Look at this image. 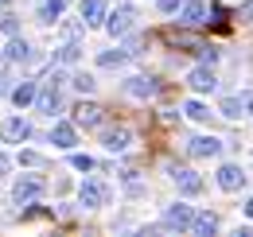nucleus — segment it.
<instances>
[{
  "label": "nucleus",
  "instance_id": "nucleus-2",
  "mask_svg": "<svg viewBox=\"0 0 253 237\" xmlns=\"http://www.w3.org/2000/svg\"><path fill=\"white\" fill-rule=\"evenodd\" d=\"M78 198H82V206L97 210V206H105V202H109V187H105L101 179H86V183H82V191H78Z\"/></svg>",
  "mask_w": 253,
  "mask_h": 237
},
{
  "label": "nucleus",
  "instance_id": "nucleus-11",
  "mask_svg": "<svg viewBox=\"0 0 253 237\" xmlns=\"http://www.w3.org/2000/svg\"><path fill=\"white\" fill-rule=\"evenodd\" d=\"M171 179H175L179 195H199V191H203V179L195 175L191 167H171Z\"/></svg>",
  "mask_w": 253,
  "mask_h": 237
},
{
  "label": "nucleus",
  "instance_id": "nucleus-5",
  "mask_svg": "<svg viewBox=\"0 0 253 237\" xmlns=\"http://www.w3.org/2000/svg\"><path fill=\"white\" fill-rule=\"evenodd\" d=\"M191 218H195V206L175 202V206L164 210V230H191Z\"/></svg>",
  "mask_w": 253,
  "mask_h": 237
},
{
  "label": "nucleus",
  "instance_id": "nucleus-16",
  "mask_svg": "<svg viewBox=\"0 0 253 237\" xmlns=\"http://www.w3.org/2000/svg\"><path fill=\"white\" fill-rule=\"evenodd\" d=\"M214 230H218V218H214V214H195V218H191V234L211 237Z\"/></svg>",
  "mask_w": 253,
  "mask_h": 237
},
{
  "label": "nucleus",
  "instance_id": "nucleus-28",
  "mask_svg": "<svg viewBox=\"0 0 253 237\" xmlns=\"http://www.w3.org/2000/svg\"><path fill=\"white\" fill-rule=\"evenodd\" d=\"M78 51H82L78 43H66L63 51H59V62H74V59H78Z\"/></svg>",
  "mask_w": 253,
  "mask_h": 237
},
{
  "label": "nucleus",
  "instance_id": "nucleus-29",
  "mask_svg": "<svg viewBox=\"0 0 253 237\" xmlns=\"http://www.w3.org/2000/svg\"><path fill=\"white\" fill-rule=\"evenodd\" d=\"M20 163H24V167H39L43 156H39V152H20Z\"/></svg>",
  "mask_w": 253,
  "mask_h": 237
},
{
  "label": "nucleus",
  "instance_id": "nucleus-24",
  "mask_svg": "<svg viewBox=\"0 0 253 237\" xmlns=\"http://www.w3.org/2000/svg\"><path fill=\"white\" fill-rule=\"evenodd\" d=\"M183 113H187L191 120H207V117H211V109H207L203 101H187V105H183Z\"/></svg>",
  "mask_w": 253,
  "mask_h": 237
},
{
  "label": "nucleus",
  "instance_id": "nucleus-12",
  "mask_svg": "<svg viewBox=\"0 0 253 237\" xmlns=\"http://www.w3.org/2000/svg\"><path fill=\"white\" fill-rule=\"evenodd\" d=\"M125 93H132V97H152V93H160V82L152 74H136V78L125 82Z\"/></svg>",
  "mask_w": 253,
  "mask_h": 237
},
{
  "label": "nucleus",
  "instance_id": "nucleus-6",
  "mask_svg": "<svg viewBox=\"0 0 253 237\" xmlns=\"http://www.w3.org/2000/svg\"><path fill=\"white\" fill-rule=\"evenodd\" d=\"M39 195H43V179H35V175H24L16 183V191H12V198H16L20 206H32Z\"/></svg>",
  "mask_w": 253,
  "mask_h": 237
},
{
  "label": "nucleus",
  "instance_id": "nucleus-34",
  "mask_svg": "<svg viewBox=\"0 0 253 237\" xmlns=\"http://www.w3.org/2000/svg\"><path fill=\"white\" fill-rule=\"evenodd\" d=\"M4 70H8V59H0V74H4Z\"/></svg>",
  "mask_w": 253,
  "mask_h": 237
},
{
  "label": "nucleus",
  "instance_id": "nucleus-25",
  "mask_svg": "<svg viewBox=\"0 0 253 237\" xmlns=\"http://www.w3.org/2000/svg\"><path fill=\"white\" fill-rule=\"evenodd\" d=\"M94 86H97L94 74H74V89H78V93H90Z\"/></svg>",
  "mask_w": 253,
  "mask_h": 237
},
{
  "label": "nucleus",
  "instance_id": "nucleus-23",
  "mask_svg": "<svg viewBox=\"0 0 253 237\" xmlns=\"http://www.w3.org/2000/svg\"><path fill=\"white\" fill-rule=\"evenodd\" d=\"M125 47H121V51H105V55H101V59H97V66H125Z\"/></svg>",
  "mask_w": 253,
  "mask_h": 237
},
{
  "label": "nucleus",
  "instance_id": "nucleus-35",
  "mask_svg": "<svg viewBox=\"0 0 253 237\" xmlns=\"http://www.w3.org/2000/svg\"><path fill=\"white\" fill-rule=\"evenodd\" d=\"M0 4H12V0H0Z\"/></svg>",
  "mask_w": 253,
  "mask_h": 237
},
{
  "label": "nucleus",
  "instance_id": "nucleus-20",
  "mask_svg": "<svg viewBox=\"0 0 253 237\" xmlns=\"http://www.w3.org/2000/svg\"><path fill=\"white\" fill-rule=\"evenodd\" d=\"M28 55H32L28 39H12V43H8V55H4V59H8V62H28Z\"/></svg>",
  "mask_w": 253,
  "mask_h": 237
},
{
  "label": "nucleus",
  "instance_id": "nucleus-33",
  "mask_svg": "<svg viewBox=\"0 0 253 237\" xmlns=\"http://www.w3.org/2000/svg\"><path fill=\"white\" fill-rule=\"evenodd\" d=\"M246 218H253V198H250V202H246Z\"/></svg>",
  "mask_w": 253,
  "mask_h": 237
},
{
  "label": "nucleus",
  "instance_id": "nucleus-13",
  "mask_svg": "<svg viewBox=\"0 0 253 237\" xmlns=\"http://www.w3.org/2000/svg\"><path fill=\"white\" fill-rule=\"evenodd\" d=\"M164 43L175 47V51H179V47H183V51H195V47H199V39H195L187 28H168L164 31Z\"/></svg>",
  "mask_w": 253,
  "mask_h": 237
},
{
  "label": "nucleus",
  "instance_id": "nucleus-7",
  "mask_svg": "<svg viewBox=\"0 0 253 237\" xmlns=\"http://www.w3.org/2000/svg\"><path fill=\"white\" fill-rule=\"evenodd\" d=\"M0 136H4L8 144H24V140L32 136V124H28L24 117H8L4 124H0Z\"/></svg>",
  "mask_w": 253,
  "mask_h": 237
},
{
  "label": "nucleus",
  "instance_id": "nucleus-26",
  "mask_svg": "<svg viewBox=\"0 0 253 237\" xmlns=\"http://www.w3.org/2000/svg\"><path fill=\"white\" fill-rule=\"evenodd\" d=\"M195 51H199V59H203V62H214V59H218V47H214V43H199Z\"/></svg>",
  "mask_w": 253,
  "mask_h": 237
},
{
  "label": "nucleus",
  "instance_id": "nucleus-14",
  "mask_svg": "<svg viewBox=\"0 0 253 237\" xmlns=\"http://www.w3.org/2000/svg\"><path fill=\"white\" fill-rule=\"evenodd\" d=\"M218 187H222V191H242V187H246L242 167H234V163H222V167H218Z\"/></svg>",
  "mask_w": 253,
  "mask_h": 237
},
{
  "label": "nucleus",
  "instance_id": "nucleus-27",
  "mask_svg": "<svg viewBox=\"0 0 253 237\" xmlns=\"http://www.w3.org/2000/svg\"><path fill=\"white\" fill-rule=\"evenodd\" d=\"M0 31L4 35H16V16L12 12H0Z\"/></svg>",
  "mask_w": 253,
  "mask_h": 237
},
{
  "label": "nucleus",
  "instance_id": "nucleus-17",
  "mask_svg": "<svg viewBox=\"0 0 253 237\" xmlns=\"http://www.w3.org/2000/svg\"><path fill=\"white\" fill-rule=\"evenodd\" d=\"M101 16H105V4H101V0H82V24H86V28L101 24Z\"/></svg>",
  "mask_w": 253,
  "mask_h": 237
},
{
  "label": "nucleus",
  "instance_id": "nucleus-32",
  "mask_svg": "<svg viewBox=\"0 0 253 237\" xmlns=\"http://www.w3.org/2000/svg\"><path fill=\"white\" fill-rule=\"evenodd\" d=\"M8 167H12V163H8V156H0V175H4Z\"/></svg>",
  "mask_w": 253,
  "mask_h": 237
},
{
  "label": "nucleus",
  "instance_id": "nucleus-15",
  "mask_svg": "<svg viewBox=\"0 0 253 237\" xmlns=\"http://www.w3.org/2000/svg\"><path fill=\"white\" fill-rule=\"evenodd\" d=\"M51 144H55V148H74V144H78V132H74V124L59 120V124L51 128Z\"/></svg>",
  "mask_w": 253,
  "mask_h": 237
},
{
  "label": "nucleus",
  "instance_id": "nucleus-19",
  "mask_svg": "<svg viewBox=\"0 0 253 237\" xmlns=\"http://www.w3.org/2000/svg\"><path fill=\"white\" fill-rule=\"evenodd\" d=\"M128 140H132L128 128H109V132H105V148H109V152H125Z\"/></svg>",
  "mask_w": 253,
  "mask_h": 237
},
{
  "label": "nucleus",
  "instance_id": "nucleus-8",
  "mask_svg": "<svg viewBox=\"0 0 253 237\" xmlns=\"http://www.w3.org/2000/svg\"><path fill=\"white\" fill-rule=\"evenodd\" d=\"M179 20H183V28H203L207 20H211V8L207 4H199V0H191L179 8Z\"/></svg>",
  "mask_w": 253,
  "mask_h": 237
},
{
  "label": "nucleus",
  "instance_id": "nucleus-9",
  "mask_svg": "<svg viewBox=\"0 0 253 237\" xmlns=\"http://www.w3.org/2000/svg\"><path fill=\"white\" fill-rule=\"evenodd\" d=\"M74 124L78 128H97L101 124V109H97L94 101H78L74 105Z\"/></svg>",
  "mask_w": 253,
  "mask_h": 237
},
{
  "label": "nucleus",
  "instance_id": "nucleus-18",
  "mask_svg": "<svg viewBox=\"0 0 253 237\" xmlns=\"http://www.w3.org/2000/svg\"><path fill=\"white\" fill-rule=\"evenodd\" d=\"M63 16V0H39V24H55Z\"/></svg>",
  "mask_w": 253,
  "mask_h": 237
},
{
  "label": "nucleus",
  "instance_id": "nucleus-1",
  "mask_svg": "<svg viewBox=\"0 0 253 237\" xmlns=\"http://www.w3.org/2000/svg\"><path fill=\"white\" fill-rule=\"evenodd\" d=\"M132 24H136V12H132L128 4H117V8L109 12V24H105V28H109V35H113V39H121V35H128V31H132Z\"/></svg>",
  "mask_w": 253,
  "mask_h": 237
},
{
  "label": "nucleus",
  "instance_id": "nucleus-21",
  "mask_svg": "<svg viewBox=\"0 0 253 237\" xmlns=\"http://www.w3.org/2000/svg\"><path fill=\"white\" fill-rule=\"evenodd\" d=\"M218 113H222V117H230V120H238L242 113H246V109H242V97H238V93H234V97H222Z\"/></svg>",
  "mask_w": 253,
  "mask_h": 237
},
{
  "label": "nucleus",
  "instance_id": "nucleus-36",
  "mask_svg": "<svg viewBox=\"0 0 253 237\" xmlns=\"http://www.w3.org/2000/svg\"><path fill=\"white\" fill-rule=\"evenodd\" d=\"M0 93H4V86H0Z\"/></svg>",
  "mask_w": 253,
  "mask_h": 237
},
{
  "label": "nucleus",
  "instance_id": "nucleus-10",
  "mask_svg": "<svg viewBox=\"0 0 253 237\" xmlns=\"http://www.w3.org/2000/svg\"><path fill=\"white\" fill-rule=\"evenodd\" d=\"M187 152L195 156V159H211V156H218V152H222V140H218V136H195V140L187 144Z\"/></svg>",
  "mask_w": 253,
  "mask_h": 237
},
{
  "label": "nucleus",
  "instance_id": "nucleus-4",
  "mask_svg": "<svg viewBox=\"0 0 253 237\" xmlns=\"http://www.w3.org/2000/svg\"><path fill=\"white\" fill-rule=\"evenodd\" d=\"M35 105H39L43 113H51V117H55V109L63 105V93H59V74H55V78H51L43 89H35Z\"/></svg>",
  "mask_w": 253,
  "mask_h": 237
},
{
  "label": "nucleus",
  "instance_id": "nucleus-31",
  "mask_svg": "<svg viewBox=\"0 0 253 237\" xmlns=\"http://www.w3.org/2000/svg\"><path fill=\"white\" fill-rule=\"evenodd\" d=\"M160 12H179V0H156Z\"/></svg>",
  "mask_w": 253,
  "mask_h": 237
},
{
  "label": "nucleus",
  "instance_id": "nucleus-30",
  "mask_svg": "<svg viewBox=\"0 0 253 237\" xmlns=\"http://www.w3.org/2000/svg\"><path fill=\"white\" fill-rule=\"evenodd\" d=\"M70 167H78V171H90V167H94V159H90V156H70Z\"/></svg>",
  "mask_w": 253,
  "mask_h": 237
},
{
  "label": "nucleus",
  "instance_id": "nucleus-3",
  "mask_svg": "<svg viewBox=\"0 0 253 237\" xmlns=\"http://www.w3.org/2000/svg\"><path fill=\"white\" fill-rule=\"evenodd\" d=\"M187 86L195 93H214L218 89V78H214V70H211V62H203V66H195L187 74Z\"/></svg>",
  "mask_w": 253,
  "mask_h": 237
},
{
  "label": "nucleus",
  "instance_id": "nucleus-22",
  "mask_svg": "<svg viewBox=\"0 0 253 237\" xmlns=\"http://www.w3.org/2000/svg\"><path fill=\"white\" fill-rule=\"evenodd\" d=\"M12 101H16V105H32V101H35V82L16 86V89H12Z\"/></svg>",
  "mask_w": 253,
  "mask_h": 237
}]
</instances>
